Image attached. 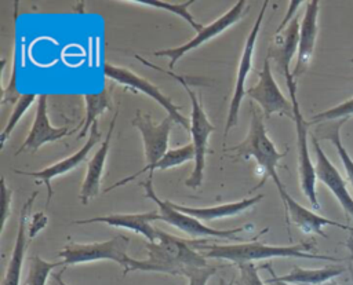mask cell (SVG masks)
I'll use <instances>...</instances> for the list:
<instances>
[{"mask_svg": "<svg viewBox=\"0 0 353 285\" xmlns=\"http://www.w3.org/2000/svg\"><path fill=\"white\" fill-rule=\"evenodd\" d=\"M192 245L197 251H204V257L223 259L233 262L236 266L241 263H250L255 260L272 259V257H301V259H314V260H330L339 262V259L317 253L316 244L312 241H303L292 245H268L259 241L239 242V244H211L205 245L197 240H190Z\"/></svg>", "mask_w": 353, "mask_h": 285, "instance_id": "1", "label": "cell"}, {"mask_svg": "<svg viewBox=\"0 0 353 285\" xmlns=\"http://www.w3.org/2000/svg\"><path fill=\"white\" fill-rule=\"evenodd\" d=\"M148 257L141 260V270L185 275L189 268L208 266L190 241L157 229V240L148 242Z\"/></svg>", "mask_w": 353, "mask_h": 285, "instance_id": "2", "label": "cell"}, {"mask_svg": "<svg viewBox=\"0 0 353 285\" xmlns=\"http://www.w3.org/2000/svg\"><path fill=\"white\" fill-rule=\"evenodd\" d=\"M228 151H234L239 158H254L258 168L261 169V180L259 184L255 186L252 190L259 189L266 179H272L277 186L283 184V182L279 178L277 167L280 160L285 156V151H279L272 142V139L268 135L265 123L262 116L258 113L254 106H251V120H250V128L248 134L244 140H241L239 145L228 149Z\"/></svg>", "mask_w": 353, "mask_h": 285, "instance_id": "3", "label": "cell"}, {"mask_svg": "<svg viewBox=\"0 0 353 285\" xmlns=\"http://www.w3.org/2000/svg\"><path fill=\"white\" fill-rule=\"evenodd\" d=\"M130 238L123 234H117L113 238L103 242L90 244H68L58 256L62 257L63 266L90 263L95 260H113L121 268L125 275L130 271L141 270V260L132 259L127 255Z\"/></svg>", "mask_w": 353, "mask_h": 285, "instance_id": "4", "label": "cell"}, {"mask_svg": "<svg viewBox=\"0 0 353 285\" xmlns=\"http://www.w3.org/2000/svg\"><path fill=\"white\" fill-rule=\"evenodd\" d=\"M168 76H171L174 80H176L183 89L186 91L188 96L190 98L192 103V113H190V135H192V143L194 147V160H193V171L190 176L185 180V184L192 189H197L203 183L204 178V168H205V154L208 149V138L215 131V127L210 123L201 103L200 95L190 88L189 83L185 77L174 74L171 72H167Z\"/></svg>", "mask_w": 353, "mask_h": 285, "instance_id": "5", "label": "cell"}, {"mask_svg": "<svg viewBox=\"0 0 353 285\" xmlns=\"http://www.w3.org/2000/svg\"><path fill=\"white\" fill-rule=\"evenodd\" d=\"M285 84L288 88L290 101L292 103V120L295 123L296 131V150H298V172H299V184L303 196L307 198L313 209H320V202L316 191V165L312 162L307 145V121L303 118L299 102L296 98V80L292 77V73L285 76Z\"/></svg>", "mask_w": 353, "mask_h": 285, "instance_id": "6", "label": "cell"}, {"mask_svg": "<svg viewBox=\"0 0 353 285\" xmlns=\"http://www.w3.org/2000/svg\"><path fill=\"white\" fill-rule=\"evenodd\" d=\"M172 124H174V120L170 116H167L164 120H161V123L154 124L149 114H143L139 110L135 113L134 118L131 120V125L135 127L142 136L146 164L143 165L142 169H139L134 175H130L127 178L116 182L114 184L109 186L108 189H105V193L114 190L116 187L124 186L125 183L134 180L139 175L149 172L152 169V167L168 151V138H170Z\"/></svg>", "mask_w": 353, "mask_h": 285, "instance_id": "7", "label": "cell"}, {"mask_svg": "<svg viewBox=\"0 0 353 285\" xmlns=\"http://www.w3.org/2000/svg\"><path fill=\"white\" fill-rule=\"evenodd\" d=\"M143 189H145V194L149 200H152L159 211V220L168 223L174 227H176L178 230L186 233L190 237H210V238H222V240H239L237 234L243 233L245 230H250L248 227H252L251 224H245L241 227H236V229H228V230H218V229H212L210 226H207L205 223L197 220L193 216H189L181 211H176L172 205L171 201L165 200H160L157 197V194L154 193V189L152 186V178H148L143 183H142Z\"/></svg>", "mask_w": 353, "mask_h": 285, "instance_id": "8", "label": "cell"}, {"mask_svg": "<svg viewBox=\"0 0 353 285\" xmlns=\"http://www.w3.org/2000/svg\"><path fill=\"white\" fill-rule=\"evenodd\" d=\"M102 72L108 78H110L116 83H120L134 91L146 94L149 98H152L154 102H157L167 112V114L174 120V123H176V124L182 125L185 129L190 131V123L188 121V118H185V116L181 114L179 106L175 105L170 99V96L163 94L157 85H154L153 83L148 81L143 77H139L137 73H134L132 70H130L127 67L114 66L112 63H105L102 67Z\"/></svg>", "mask_w": 353, "mask_h": 285, "instance_id": "9", "label": "cell"}, {"mask_svg": "<svg viewBox=\"0 0 353 285\" xmlns=\"http://www.w3.org/2000/svg\"><path fill=\"white\" fill-rule=\"evenodd\" d=\"M269 1H263L262 7L258 12V17L247 36L241 56H240V62L237 66V74H236V84H234V91H233V96L229 105V112H228V117H226V125H225V136L230 132V129L237 124V118H239V112H240V106L243 102V96L245 95V80L248 76V72L252 67V55H254V50H255V43L261 30V25L265 17V10L268 7Z\"/></svg>", "mask_w": 353, "mask_h": 285, "instance_id": "10", "label": "cell"}, {"mask_svg": "<svg viewBox=\"0 0 353 285\" xmlns=\"http://www.w3.org/2000/svg\"><path fill=\"white\" fill-rule=\"evenodd\" d=\"M245 94L261 106L266 118L272 114L290 116L292 118V103L284 96L276 83L272 74L270 59L265 58L262 70L258 73V83L250 87Z\"/></svg>", "mask_w": 353, "mask_h": 285, "instance_id": "11", "label": "cell"}, {"mask_svg": "<svg viewBox=\"0 0 353 285\" xmlns=\"http://www.w3.org/2000/svg\"><path fill=\"white\" fill-rule=\"evenodd\" d=\"M245 1L244 0H239L230 10H228L223 15H221L219 18H216L214 22H211L210 25L204 26L199 33H196V36L193 39H190L189 41H186L182 45L178 47H172V48H165V50H160V51H154L156 56H168L170 58V63L168 67L172 70L175 67V63L188 52H190L192 50L203 45L205 41L214 39L215 36L221 34L222 32H225L229 26L234 25L236 22L240 21V18L243 17V14L245 12Z\"/></svg>", "mask_w": 353, "mask_h": 285, "instance_id": "12", "label": "cell"}, {"mask_svg": "<svg viewBox=\"0 0 353 285\" xmlns=\"http://www.w3.org/2000/svg\"><path fill=\"white\" fill-rule=\"evenodd\" d=\"M279 191V196L283 201L284 209H285V216H288L287 219V226L290 224V220L305 234H319L321 237L327 238V234L323 231L324 227L327 226H334L338 227L341 230H347L350 233H353V227H349L343 223L335 222L330 218H324L320 216L317 213H314V211L307 209L306 207L301 205L298 201H295L290 193L285 190L284 184H280L276 187Z\"/></svg>", "mask_w": 353, "mask_h": 285, "instance_id": "13", "label": "cell"}, {"mask_svg": "<svg viewBox=\"0 0 353 285\" xmlns=\"http://www.w3.org/2000/svg\"><path fill=\"white\" fill-rule=\"evenodd\" d=\"M101 142V131L98 129V121H95L91 128H90V134H88V139L85 140V143L76 151L73 153L72 156L66 157V158H62L59 161H57L55 164L47 167V168H43L40 171H32V172H28V171H21V169H14V172L19 173V175H26V176H32V178H36L39 179L40 182L44 183V186L47 187V205L50 204L51 198H52V194H54V190H52V186H51V180L59 175H63L69 171H72L73 168H76L77 165H80L88 156V153L92 150V147L95 145H98Z\"/></svg>", "mask_w": 353, "mask_h": 285, "instance_id": "14", "label": "cell"}, {"mask_svg": "<svg viewBox=\"0 0 353 285\" xmlns=\"http://www.w3.org/2000/svg\"><path fill=\"white\" fill-rule=\"evenodd\" d=\"M69 134H73V129H70L69 127H52L50 124L48 109H47V95H39L34 121L29 129L26 139L18 147L15 156L21 153H34L43 145L57 142Z\"/></svg>", "mask_w": 353, "mask_h": 285, "instance_id": "15", "label": "cell"}, {"mask_svg": "<svg viewBox=\"0 0 353 285\" xmlns=\"http://www.w3.org/2000/svg\"><path fill=\"white\" fill-rule=\"evenodd\" d=\"M312 143L316 154V176L317 179L334 194L343 212L353 219V197L349 193L347 184L342 178L341 172L330 161L327 154L323 151L319 140L313 136Z\"/></svg>", "mask_w": 353, "mask_h": 285, "instance_id": "16", "label": "cell"}, {"mask_svg": "<svg viewBox=\"0 0 353 285\" xmlns=\"http://www.w3.org/2000/svg\"><path fill=\"white\" fill-rule=\"evenodd\" d=\"M319 0L306 1L305 14L301 19L299 28V43H298V52H296V63L292 69V77L296 80L301 74L306 72L313 58L317 33H319V10H320Z\"/></svg>", "mask_w": 353, "mask_h": 285, "instance_id": "17", "label": "cell"}, {"mask_svg": "<svg viewBox=\"0 0 353 285\" xmlns=\"http://www.w3.org/2000/svg\"><path fill=\"white\" fill-rule=\"evenodd\" d=\"M159 220V211H150L145 213H112L105 216H95L90 219L74 220V224H88V223H105L114 227H124L143 235L148 242H154L157 240V227L150 223Z\"/></svg>", "mask_w": 353, "mask_h": 285, "instance_id": "18", "label": "cell"}, {"mask_svg": "<svg viewBox=\"0 0 353 285\" xmlns=\"http://www.w3.org/2000/svg\"><path fill=\"white\" fill-rule=\"evenodd\" d=\"M117 116H119V110L114 112L110 125L108 128L106 136L105 139L101 142L98 150L94 153L92 158L88 161L87 165V172L85 176L83 179L81 187H80V194L79 198L81 201V204H88V201H91L92 198H95L99 193V187H101V180H102V173H103V168H105V161L109 153V146H110V139H112V134L117 121Z\"/></svg>", "mask_w": 353, "mask_h": 285, "instance_id": "19", "label": "cell"}, {"mask_svg": "<svg viewBox=\"0 0 353 285\" xmlns=\"http://www.w3.org/2000/svg\"><path fill=\"white\" fill-rule=\"evenodd\" d=\"M299 28L301 22L298 21V17H295L285 29H283L280 33H276L269 51H268V59H273L277 65V70L285 77L291 74L290 70L291 59L298 52V43H299Z\"/></svg>", "mask_w": 353, "mask_h": 285, "instance_id": "20", "label": "cell"}, {"mask_svg": "<svg viewBox=\"0 0 353 285\" xmlns=\"http://www.w3.org/2000/svg\"><path fill=\"white\" fill-rule=\"evenodd\" d=\"M39 191L36 190L34 193L30 194V197L26 200V202L22 205L21 213H19V222H18V230H17V237H15V244L14 249L3 278L1 285H19L21 282V271H22V264H23V256L25 251L28 246V235H26V220H28V211L30 209L33 201L36 200Z\"/></svg>", "mask_w": 353, "mask_h": 285, "instance_id": "21", "label": "cell"}, {"mask_svg": "<svg viewBox=\"0 0 353 285\" xmlns=\"http://www.w3.org/2000/svg\"><path fill=\"white\" fill-rule=\"evenodd\" d=\"M263 198V194H256L252 196L250 198H244L240 201H234V202H226V204H221V205H215V207H204V208H193V207H185L176 202H171V205L176 209L181 211L189 216L196 218L197 220L207 223L211 220H216V219H222V218H228V216H233L237 213H241L247 209H250L251 207L256 205Z\"/></svg>", "mask_w": 353, "mask_h": 285, "instance_id": "22", "label": "cell"}, {"mask_svg": "<svg viewBox=\"0 0 353 285\" xmlns=\"http://www.w3.org/2000/svg\"><path fill=\"white\" fill-rule=\"evenodd\" d=\"M270 275L277 281L287 282V284H298V285H320L332 278L345 273V267L341 264H330L321 268H302L294 267L290 273L284 275H276L273 270L268 266Z\"/></svg>", "mask_w": 353, "mask_h": 285, "instance_id": "23", "label": "cell"}, {"mask_svg": "<svg viewBox=\"0 0 353 285\" xmlns=\"http://www.w3.org/2000/svg\"><path fill=\"white\" fill-rule=\"evenodd\" d=\"M83 98H84V107H85L84 118L81 125L73 129V134L80 131L77 135L79 139L90 134V128L97 121L98 116L112 109V89L109 87H105L102 91L95 94H85Z\"/></svg>", "mask_w": 353, "mask_h": 285, "instance_id": "24", "label": "cell"}, {"mask_svg": "<svg viewBox=\"0 0 353 285\" xmlns=\"http://www.w3.org/2000/svg\"><path fill=\"white\" fill-rule=\"evenodd\" d=\"M131 4H142V6H149V7H154V8H160L164 11H168L174 15L181 17L182 19H185L197 33L204 28L203 25H200L199 22L194 21V18L192 17V14L189 12V7L194 3V0H188V1H181V3H174V1H161V0H154V1H146V0H131L127 1Z\"/></svg>", "mask_w": 353, "mask_h": 285, "instance_id": "25", "label": "cell"}, {"mask_svg": "<svg viewBox=\"0 0 353 285\" xmlns=\"http://www.w3.org/2000/svg\"><path fill=\"white\" fill-rule=\"evenodd\" d=\"M346 120H338V121H334L325 131V134H323V138H325L327 140H330L332 143V146L335 147L339 158H341V162L343 165V169H345V173H346V178L349 180V183L352 184L353 187V160L352 157L349 156L347 150L345 149V146L342 145V139H341V127L343 125Z\"/></svg>", "mask_w": 353, "mask_h": 285, "instance_id": "26", "label": "cell"}, {"mask_svg": "<svg viewBox=\"0 0 353 285\" xmlns=\"http://www.w3.org/2000/svg\"><path fill=\"white\" fill-rule=\"evenodd\" d=\"M190 160H194V147L192 142L176 149H168V151L149 171V178H153L156 169L175 168Z\"/></svg>", "mask_w": 353, "mask_h": 285, "instance_id": "27", "label": "cell"}, {"mask_svg": "<svg viewBox=\"0 0 353 285\" xmlns=\"http://www.w3.org/2000/svg\"><path fill=\"white\" fill-rule=\"evenodd\" d=\"M63 266V262H47L39 255H33L29 259V268L26 275V285H46L52 268Z\"/></svg>", "mask_w": 353, "mask_h": 285, "instance_id": "28", "label": "cell"}, {"mask_svg": "<svg viewBox=\"0 0 353 285\" xmlns=\"http://www.w3.org/2000/svg\"><path fill=\"white\" fill-rule=\"evenodd\" d=\"M37 95L34 94H25V95H21L19 99L15 102V106H14V110L12 113L10 114V118L4 127V129L1 131V135H0V147L3 149L8 136L11 135L12 129L15 128V125L19 123V120L22 118V116L26 113V110L29 109V106L34 102Z\"/></svg>", "mask_w": 353, "mask_h": 285, "instance_id": "29", "label": "cell"}, {"mask_svg": "<svg viewBox=\"0 0 353 285\" xmlns=\"http://www.w3.org/2000/svg\"><path fill=\"white\" fill-rule=\"evenodd\" d=\"M353 117V98L347 99L331 109L320 112L310 117L307 125L323 123V121H338V120H347Z\"/></svg>", "mask_w": 353, "mask_h": 285, "instance_id": "30", "label": "cell"}, {"mask_svg": "<svg viewBox=\"0 0 353 285\" xmlns=\"http://www.w3.org/2000/svg\"><path fill=\"white\" fill-rule=\"evenodd\" d=\"M237 267L239 278L234 279L236 285H265V282L261 279L258 274L256 266L252 262L237 264Z\"/></svg>", "mask_w": 353, "mask_h": 285, "instance_id": "31", "label": "cell"}, {"mask_svg": "<svg viewBox=\"0 0 353 285\" xmlns=\"http://www.w3.org/2000/svg\"><path fill=\"white\" fill-rule=\"evenodd\" d=\"M216 273V267L204 266V267H193L189 268L183 277L188 278V285H207L208 279Z\"/></svg>", "mask_w": 353, "mask_h": 285, "instance_id": "32", "label": "cell"}, {"mask_svg": "<svg viewBox=\"0 0 353 285\" xmlns=\"http://www.w3.org/2000/svg\"><path fill=\"white\" fill-rule=\"evenodd\" d=\"M0 184H1V233L6 227V223H7V219H8V215H10V211H11V200H12V190L7 186L6 183V179L4 176H1V180H0Z\"/></svg>", "mask_w": 353, "mask_h": 285, "instance_id": "33", "label": "cell"}, {"mask_svg": "<svg viewBox=\"0 0 353 285\" xmlns=\"http://www.w3.org/2000/svg\"><path fill=\"white\" fill-rule=\"evenodd\" d=\"M47 222H48V218L44 215V212H37L33 215V220H32V224L30 227L28 229V240L30 241L33 237L37 235L39 231H41L46 226H47Z\"/></svg>", "mask_w": 353, "mask_h": 285, "instance_id": "34", "label": "cell"}, {"mask_svg": "<svg viewBox=\"0 0 353 285\" xmlns=\"http://www.w3.org/2000/svg\"><path fill=\"white\" fill-rule=\"evenodd\" d=\"M302 3H303V1H301V0H294V1H290V3H288V10H287V12H285V15H284L281 23L277 26L276 33H280L283 29L287 28V25L295 18L294 15H295V12L298 11V8H299V6H301Z\"/></svg>", "mask_w": 353, "mask_h": 285, "instance_id": "35", "label": "cell"}, {"mask_svg": "<svg viewBox=\"0 0 353 285\" xmlns=\"http://www.w3.org/2000/svg\"><path fill=\"white\" fill-rule=\"evenodd\" d=\"M346 249L349 251V259H347V268L350 273V278H352V285H353V233L349 234L346 242H345Z\"/></svg>", "mask_w": 353, "mask_h": 285, "instance_id": "36", "label": "cell"}, {"mask_svg": "<svg viewBox=\"0 0 353 285\" xmlns=\"http://www.w3.org/2000/svg\"><path fill=\"white\" fill-rule=\"evenodd\" d=\"M52 278H54V282H55L57 285H68L66 282H63V281H62V278H61V273L54 274V275H52Z\"/></svg>", "mask_w": 353, "mask_h": 285, "instance_id": "37", "label": "cell"}, {"mask_svg": "<svg viewBox=\"0 0 353 285\" xmlns=\"http://www.w3.org/2000/svg\"><path fill=\"white\" fill-rule=\"evenodd\" d=\"M266 284H269V285H291V284H287V282H281V281H277L276 278H270Z\"/></svg>", "mask_w": 353, "mask_h": 285, "instance_id": "38", "label": "cell"}, {"mask_svg": "<svg viewBox=\"0 0 353 285\" xmlns=\"http://www.w3.org/2000/svg\"><path fill=\"white\" fill-rule=\"evenodd\" d=\"M320 285H338V282H335V281H327V282L320 284Z\"/></svg>", "mask_w": 353, "mask_h": 285, "instance_id": "39", "label": "cell"}, {"mask_svg": "<svg viewBox=\"0 0 353 285\" xmlns=\"http://www.w3.org/2000/svg\"><path fill=\"white\" fill-rule=\"evenodd\" d=\"M233 282H234V279H232L230 282H228V284H225L223 282V279H221V285H233Z\"/></svg>", "mask_w": 353, "mask_h": 285, "instance_id": "40", "label": "cell"}, {"mask_svg": "<svg viewBox=\"0 0 353 285\" xmlns=\"http://www.w3.org/2000/svg\"><path fill=\"white\" fill-rule=\"evenodd\" d=\"M350 62H352V63H353V58H352V59H350Z\"/></svg>", "mask_w": 353, "mask_h": 285, "instance_id": "41", "label": "cell"}]
</instances>
